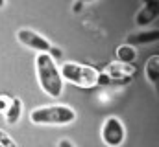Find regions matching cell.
I'll use <instances>...</instances> for the list:
<instances>
[{
    "instance_id": "cell-10",
    "label": "cell",
    "mask_w": 159,
    "mask_h": 147,
    "mask_svg": "<svg viewBox=\"0 0 159 147\" xmlns=\"http://www.w3.org/2000/svg\"><path fill=\"white\" fill-rule=\"evenodd\" d=\"M117 61L124 65H133L137 61V48L129 44H120L117 48Z\"/></svg>"
},
{
    "instance_id": "cell-12",
    "label": "cell",
    "mask_w": 159,
    "mask_h": 147,
    "mask_svg": "<svg viewBox=\"0 0 159 147\" xmlns=\"http://www.w3.org/2000/svg\"><path fill=\"white\" fill-rule=\"evenodd\" d=\"M0 147H19V145H17V142H15L7 132H4V131L0 129Z\"/></svg>"
},
{
    "instance_id": "cell-15",
    "label": "cell",
    "mask_w": 159,
    "mask_h": 147,
    "mask_svg": "<svg viewBox=\"0 0 159 147\" xmlns=\"http://www.w3.org/2000/svg\"><path fill=\"white\" fill-rule=\"evenodd\" d=\"M57 147H74V144H72L70 140H59Z\"/></svg>"
},
{
    "instance_id": "cell-8",
    "label": "cell",
    "mask_w": 159,
    "mask_h": 147,
    "mask_svg": "<svg viewBox=\"0 0 159 147\" xmlns=\"http://www.w3.org/2000/svg\"><path fill=\"white\" fill-rule=\"evenodd\" d=\"M20 116H22V101L19 98H13L9 99V105L4 112V118H6V123L7 125H17L20 121Z\"/></svg>"
},
{
    "instance_id": "cell-9",
    "label": "cell",
    "mask_w": 159,
    "mask_h": 147,
    "mask_svg": "<svg viewBox=\"0 0 159 147\" xmlns=\"http://www.w3.org/2000/svg\"><path fill=\"white\" fill-rule=\"evenodd\" d=\"M156 19H157V7L143 6V7L137 11V15H135V24H137L139 28H143V26L152 24Z\"/></svg>"
},
{
    "instance_id": "cell-7",
    "label": "cell",
    "mask_w": 159,
    "mask_h": 147,
    "mask_svg": "<svg viewBox=\"0 0 159 147\" xmlns=\"http://www.w3.org/2000/svg\"><path fill=\"white\" fill-rule=\"evenodd\" d=\"M159 39V32L157 30H144V32H137L131 35L126 37V44L129 46H139V44H152Z\"/></svg>"
},
{
    "instance_id": "cell-13",
    "label": "cell",
    "mask_w": 159,
    "mask_h": 147,
    "mask_svg": "<svg viewBox=\"0 0 159 147\" xmlns=\"http://www.w3.org/2000/svg\"><path fill=\"white\" fill-rule=\"evenodd\" d=\"M98 85H102V86H107V85H111V79H109L106 74H98Z\"/></svg>"
},
{
    "instance_id": "cell-18",
    "label": "cell",
    "mask_w": 159,
    "mask_h": 147,
    "mask_svg": "<svg viewBox=\"0 0 159 147\" xmlns=\"http://www.w3.org/2000/svg\"><path fill=\"white\" fill-rule=\"evenodd\" d=\"M81 4H89V2H96V0H80Z\"/></svg>"
},
{
    "instance_id": "cell-19",
    "label": "cell",
    "mask_w": 159,
    "mask_h": 147,
    "mask_svg": "<svg viewBox=\"0 0 159 147\" xmlns=\"http://www.w3.org/2000/svg\"><path fill=\"white\" fill-rule=\"evenodd\" d=\"M4 6H6V0H0V9H2Z\"/></svg>"
},
{
    "instance_id": "cell-14",
    "label": "cell",
    "mask_w": 159,
    "mask_h": 147,
    "mask_svg": "<svg viewBox=\"0 0 159 147\" xmlns=\"http://www.w3.org/2000/svg\"><path fill=\"white\" fill-rule=\"evenodd\" d=\"M7 105H9V99L6 98V96H0V112L4 114L6 109H7Z\"/></svg>"
},
{
    "instance_id": "cell-11",
    "label": "cell",
    "mask_w": 159,
    "mask_h": 147,
    "mask_svg": "<svg viewBox=\"0 0 159 147\" xmlns=\"http://www.w3.org/2000/svg\"><path fill=\"white\" fill-rule=\"evenodd\" d=\"M144 74H146V79H148L154 86H157L159 85V55H152V57L146 61Z\"/></svg>"
},
{
    "instance_id": "cell-6",
    "label": "cell",
    "mask_w": 159,
    "mask_h": 147,
    "mask_svg": "<svg viewBox=\"0 0 159 147\" xmlns=\"http://www.w3.org/2000/svg\"><path fill=\"white\" fill-rule=\"evenodd\" d=\"M104 74L111 79V83L115 85H128L135 74V66L133 65H124V63H119V61H113L106 66Z\"/></svg>"
},
{
    "instance_id": "cell-16",
    "label": "cell",
    "mask_w": 159,
    "mask_h": 147,
    "mask_svg": "<svg viewBox=\"0 0 159 147\" xmlns=\"http://www.w3.org/2000/svg\"><path fill=\"white\" fill-rule=\"evenodd\" d=\"M144 6H150V7H157V0H143Z\"/></svg>"
},
{
    "instance_id": "cell-4",
    "label": "cell",
    "mask_w": 159,
    "mask_h": 147,
    "mask_svg": "<svg viewBox=\"0 0 159 147\" xmlns=\"http://www.w3.org/2000/svg\"><path fill=\"white\" fill-rule=\"evenodd\" d=\"M102 142L107 147H120L126 140V127L119 116H107L100 131Z\"/></svg>"
},
{
    "instance_id": "cell-2",
    "label": "cell",
    "mask_w": 159,
    "mask_h": 147,
    "mask_svg": "<svg viewBox=\"0 0 159 147\" xmlns=\"http://www.w3.org/2000/svg\"><path fill=\"white\" fill-rule=\"evenodd\" d=\"M76 120V110L69 105H46L30 112L34 125H69Z\"/></svg>"
},
{
    "instance_id": "cell-1",
    "label": "cell",
    "mask_w": 159,
    "mask_h": 147,
    "mask_svg": "<svg viewBox=\"0 0 159 147\" xmlns=\"http://www.w3.org/2000/svg\"><path fill=\"white\" fill-rule=\"evenodd\" d=\"M35 72H37V81H39L41 90L52 98L57 99L63 96V79L56 61L48 53H37L35 57Z\"/></svg>"
},
{
    "instance_id": "cell-3",
    "label": "cell",
    "mask_w": 159,
    "mask_h": 147,
    "mask_svg": "<svg viewBox=\"0 0 159 147\" xmlns=\"http://www.w3.org/2000/svg\"><path fill=\"white\" fill-rule=\"evenodd\" d=\"M61 79L63 81H69L72 85H76L80 88H93V86H98V70L93 68V66H87V65H80V63H63L61 68Z\"/></svg>"
},
{
    "instance_id": "cell-5",
    "label": "cell",
    "mask_w": 159,
    "mask_h": 147,
    "mask_svg": "<svg viewBox=\"0 0 159 147\" xmlns=\"http://www.w3.org/2000/svg\"><path fill=\"white\" fill-rule=\"evenodd\" d=\"M17 39H19L20 44H24L26 48H30V50H34V52H37V53H50V50H52L50 40L44 39V37L41 35V33H37V32L30 30V28L19 30V32H17Z\"/></svg>"
},
{
    "instance_id": "cell-17",
    "label": "cell",
    "mask_w": 159,
    "mask_h": 147,
    "mask_svg": "<svg viewBox=\"0 0 159 147\" xmlns=\"http://www.w3.org/2000/svg\"><path fill=\"white\" fill-rule=\"evenodd\" d=\"M81 6H83V4H81V2L78 0V2L72 6V11H74V13H80V11H81Z\"/></svg>"
}]
</instances>
